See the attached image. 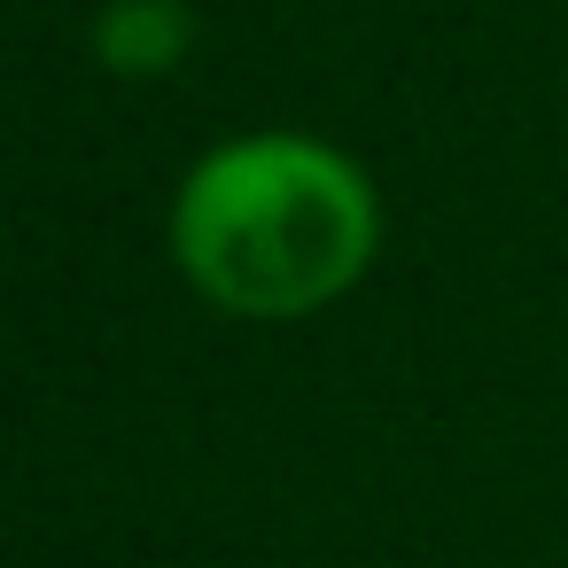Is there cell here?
Wrapping results in <instances>:
<instances>
[{
	"label": "cell",
	"instance_id": "obj_1",
	"mask_svg": "<svg viewBox=\"0 0 568 568\" xmlns=\"http://www.w3.org/2000/svg\"><path fill=\"white\" fill-rule=\"evenodd\" d=\"M180 265L250 320H288L343 296L374 257V195L320 141L257 133L195 164L172 211Z\"/></svg>",
	"mask_w": 568,
	"mask_h": 568
},
{
	"label": "cell",
	"instance_id": "obj_2",
	"mask_svg": "<svg viewBox=\"0 0 568 568\" xmlns=\"http://www.w3.org/2000/svg\"><path fill=\"white\" fill-rule=\"evenodd\" d=\"M187 48V17L172 0H125V9L102 17V55L118 71H164Z\"/></svg>",
	"mask_w": 568,
	"mask_h": 568
}]
</instances>
